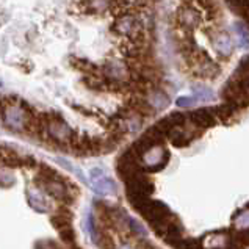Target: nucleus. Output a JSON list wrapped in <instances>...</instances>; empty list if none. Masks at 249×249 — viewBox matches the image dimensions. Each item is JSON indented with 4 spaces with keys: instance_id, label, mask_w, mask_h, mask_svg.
<instances>
[{
    "instance_id": "obj_1",
    "label": "nucleus",
    "mask_w": 249,
    "mask_h": 249,
    "mask_svg": "<svg viewBox=\"0 0 249 249\" xmlns=\"http://www.w3.org/2000/svg\"><path fill=\"white\" fill-rule=\"evenodd\" d=\"M169 159L168 151L163 146H154L149 151H146L143 155L140 157L141 166L143 169H152V171H159L166 165V161Z\"/></svg>"
},
{
    "instance_id": "obj_2",
    "label": "nucleus",
    "mask_w": 249,
    "mask_h": 249,
    "mask_svg": "<svg viewBox=\"0 0 249 249\" xmlns=\"http://www.w3.org/2000/svg\"><path fill=\"white\" fill-rule=\"evenodd\" d=\"M216 113L215 108H201L190 115V123L196 125L197 129H205L216 124Z\"/></svg>"
},
{
    "instance_id": "obj_3",
    "label": "nucleus",
    "mask_w": 249,
    "mask_h": 249,
    "mask_svg": "<svg viewBox=\"0 0 249 249\" xmlns=\"http://www.w3.org/2000/svg\"><path fill=\"white\" fill-rule=\"evenodd\" d=\"M92 187H94L97 193H102V195H113L116 191V185L113 183V180L102 176L99 177V179L92 180Z\"/></svg>"
},
{
    "instance_id": "obj_4",
    "label": "nucleus",
    "mask_w": 249,
    "mask_h": 249,
    "mask_svg": "<svg viewBox=\"0 0 249 249\" xmlns=\"http://www.w3.org/2000/svg\"><path fill=\"white\" fill-rule=\"evenodd\" d=\"M215 47L221 55H231L233 44H232V39H231L229 35L219 33L218 36L215 38Z\"/></svg>"
},
{
    "instance_id": "obj_5",
    "label": "nucleus",
    "mask_w": 249,
    "mask_h": 249,
    "mask_svg": "<svg viewBox=\"0 0 249 249\" xmlns=\"http://www.w3.org/2000/svg\"><path fill=\"white\" fill-rule=\"evenodd\" d=\"M168 96L165 94V92H161V91H152V92H149V99H147V104L152 107V110L154 108H165V107L168 105Z\"/></svg>"
},
{
    "instance_id": "obj_6",
    "label": "nucleus",
    "mask_w": 249,
    "mask_h": 249,
    "mask_svg": "<svg viewBox=\"0 0 249 249\" xmlns=\"http://www.w3.org/2000/svg\"><path fill=\"white\" fill-rule=\"evenodd\" d=\"M71 219H72V216H71L69 212H60L51 218V221L55 226L56 231H61V229H65V227L71 226Z\"/></svg>"
},
{
    "instance_id": "obj_7",
    "label": "nucleus",
    "mask_w": 249,
    "mask_h": 249,
    "mask_svg": "<svg viewBox=\"0 0 249 249\" xmlns=\"http://www.w3.org/2000/svg\"><path fill=\"white\" fill-rule=\"evenodd\" d=\"M28 204L36 210V212H47L49 210V204L47 201L42 196L39 195H35V193H28Z\"/></svg>"
},
{
    "instance_id": "obj_8",
    "label": "nucleus",
    "mask_w": 249,
    "mask_h": 249,
    "mask_svg": "<svg viewBox=\"0 0 249 249\" xmlns=\"http://www.w3.org/2000/svg\"><path fill=\"white\" fill-rule=\"evenodd\" d=\"M180 22L183 24V25H196V22H197V14H196V11L195 10H183L182 13H180Z\"/></svg>"
},
{
    "instance_id": "obj_9",
    "label": "nucleus",
    "mask_w": 249,
    "mask_h": 249,
    "mask_svg": "<svg viewBox=\"0 0 249 249\" xmlns=\"http://www.w3.org/2000/svg\"><path fill=\"white\" fill-rule=\"evenodd\" d=\"M107 72H108L111 77H115V79H123V77L125 75V69L123 65H118V63H115V65H108V68H107Z\"/></svg>"
},
{
    "instance_id": "obj_10",
    "label": "nucleus",
    "mask_w": 249,
    "mask_h": 249,
    "mask_svg": "<svg viewBox=\"0 0 249 249\" xmlns=\"http://www.w3.org/2000/svg\"><path fill=\"white\" fill-rule=\"evenodd\" d=\"M36 249H66L61 243L58 241H53V240H44V241H39V243L35 245Z\"/></svg>"
},
{
    "instance_id": "obj_11",
    "label": "nucleus",
    "mask_w": 249,
    "mask_h": 249,
    "mask_svg": "<svg viewBox=\"0 0 249 249\" xmlns=\"http://www.w3.org/2000/svg\"><path fill=\"white\" fill-rule=\"evenodd\" d=\"M132 19H123V20H119V22L116 24V30L119 33H123V35H127L130 30H132Z\"/></svg>"
},
{
    "instance_id": "obj_12",
    "label": "nucleus",
    "mask_w": 249,
    "mask_h": 249,
    "mask_svg": "<svg viewBox=\"0 0 249 249\" xmlns=\"http://www.w3.org/2000/svg\"><path fill=\"white\" fill-rule=\"evenodd\" d=\"M108 5V0H91V6L94 8L96 11H102L107 8Z\"/></svg>"
},
{
    "instance_id": "obj_13",
    "label": "nucleus",
    "mask_w": 249,
    "mask_h": 249,
    "mask_svg": "<svg viewBox=\"0 0 249 249\" xmlns=\"http://www.w3.org/2000/svg\"><path fill=\"white\" fill-rule=\"evenodd\" d=\"M193 102H195V99H191V97L177 99V105H179V107H190V105H193Z\"/></svg>"
},
{
    "instance_id": "obj_14",
    "label": "nucleus",
    "mask_w": 249,
    "mask_h": 249,
    "mask_svg": "<svg viewBox=\"0 0 249 249\" xmlns=\"http://www.w3.org/2000/svg\"><path fill=\"white\" fill-rule=\"evenodd\" d=\"M231 2L240 6V8H246V5H248V0H231Z\"/></svg>"
}]
</instances>
